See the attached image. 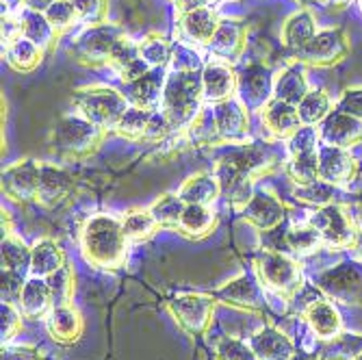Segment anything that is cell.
<instances>
[{
	"label": "cell",
	"instance_id": "cell-1",
	"mask_svg": "<svg viewBox=\"0 0 362 360\" xmlns=\"http://www.w3.org/2000/svg\"><path fill=\"white\" fill-rule=\"evenodd\" d=\"M81 254L85 263L98 269H119L126 263L128 239L124 235L122 219L98 213L85 219L81 228Z\"/></svg>",
	"mask_w": 362,
	"mask_h": 360
},
{
	"label": "cell",
	"instance_id": "cell-2",
	"mask_svg": "<svg viewBox=\"0 0 362 360\" xmlns=\"http://www.w3.org/2000/svg\"><path fill=\"white\" fill-rule=\"evenodd\" d=\"M202 70H174L168 74L158 111L165 115L172 130L189 126L202 111Z\"/></svg>",
	"mask_w": 362,
	"mask_h": 360
},
{
	"label": "cell",
	"instance_id": "cell-3",
	"mask_svg": "<svg viewBox=\"0 0 362 360\" xmlns=\"http://www.w3.org/2000/svg\"><path fill=\"white\" fill-rule=\"evenodd\" d=\"M107 137V130L98 128L93 122L83 117L78 111L65 113L50 128L48 146L63 158H87L91 156Z\"/></svg>",
	"mask_w": 362,
	"mask_h": 360
},
{
	"label": "cell",
	"instance_id": "cell-4",
	"mask_svg": "<svg viewBox=\"0 0 362 360\" xmlns=\"http://www.w3.org/2000/svg\"><path fill=\"white\" fill-rule=\"evenodd\" d=\"M72 105L83 117L93 122L98 128L107 130V133L115 130L117 122L130 107L128 98L122 91L107 85H91L72 91Z\"/></svg>",
	"mask_w": 362,
	"mask_h": 360
},
{
	"label": "cell",
	"instance_id": "cell-5",
	"mask_svg": "<svg viewBox=\"0 0 362 360\" xmlns=\"http://www.w3.org/2000/svg\"><path fill=\"white\" fill-rule=\"evenodd\" d=\"M254 272L262 289L274 291L278 298H284V300H291L295 293L302 289V282H304L298 260H293L291 256L276 252V250L260 252L254 260Z\"/></svg>",
	"mask_w": 362,
	"mask_h": 360
},
{
	"label": "cell",
	"instance_id": "cell-6",
	"mask_svg": "<svg viewBox=\"0 0 362 360\" xmlns=\"http://www.w3.org/2000/svg\"><path fill=\"white\" fill-rule=\"evenodd\" d=\"M124 35H126V33L115 24H107V22L93 24V26H87L81 35L74 40L70 52L78 63L89 65V68L109 65L111 52H113L115 44Z\"/></svg>",
	"mask_w": 362,
	"mask_h": 360
},
{
	"label": "cell",
	"instance_id": "cell-7",
	"mask_svg": "<svg viewBox=\"0 0 362 360\" xmlns=\"http://www.w3.org/2000/svg\"><path fill=\"white\" fill-rule=\"evenodd\" d=\"M215 302L213 293H180L168 300L165 306L189 337H202L211 325Z\"/></svg>",
	"mask_w": 362,
	"mask_h": 360
},
{
	"label": "cell",
	"instance_id": "cell-8",
	"mask_svg": "<svg viewBox=\"0 0 362 360\" xmlns=\"http://www.w3.org/2000/svg\"><path fill=\"white\" fill-rule=\"evenodd\" d=\"M347 54H349L347 33L339 26H330L317 30L313 42L293 59L302 65H313V68H332V65L341 63Z\"/></svg>",
	"mask_w": 362,
	"mask_h": 360
},
{
	"label": "cell",
	"instance_id": "cell-9",
	"mask_svg": "<svg viewBox=\"0 0 362 360\" xmlns=\"http://www.w3.org/2000/svg\"><path fill=\"white\" fill-rule=\"evenodd\" d=\"M250 109L239 100L217 103L211 107V120L215 128V141L217 144H243L250 133Z\"/></svg>",
	"mask_w": 362,
	"mask_h": 360
},
{
	"label": "cell",
	"instance_id": "cell-10",
	"mask_svg": "<svg viewBox=\"0 0 362 360\" xmlns=\"http://www.w3.org/2000/svg\"><path fill=\"white\" fill-rule=\"evenodd\" d=\"M308 221L319 231L323 245L349 248V245H354V241L358 237V231H356L351 217L339 204H325V207H321L315 215H310Z\"/></svg>",
	"mask_w": 362,
	"mask_h": 360
},
{
	"label": "cell",
	"instance_id": "cell-11",
	"mask_svg": "<svg viewBox=\"0 0 362 360\" xmlns=\"http://www.w3.org/2000/svg\"><path fill=\"white\" fill-rule=\"evenodd\" d=\"M115 133L130 141L141 139H163L172 133V126L160 111H146L139 107H128L115 126Z\"/></svg>",
	"mask_w": 362,
	"mask_h": 360
},
{
	"label": "cell",
	"instance_id": "cell-12",
	"mask_svg": "<svg viewBox=\"0 0 362 360\" xmlns=\"http://www.w3.org/2000/svg\"><path fill=\"white\" fill-rule=\"evenodd\" d=\"M42 163L35 158L16 161L3 172V193L13 202H30L37 200Z\"/></svg>",
	"mask_w": 362,
	"mask_h": 360
},
{
	"label": "cell",
	"instance_id": "cell-13",
	"mask_svg": "<svg viewBox=\"0 0 362 360\" xmlns=\"http://www.w3.org/2000/svg\"><path fill=\"white\" fill-rule=\"evenodd\" d=\"M219 163H226L254 180L276 168V154L262 144H237V148L219 158Z\"/></svg>",
	"mask_w": 362,
	"mask_h": 360
},
{
	"label": "cell",
	"instance_id": "cell-14",
	"mask_svg": "<svg viewBox=\"0 0 362 360\" xmlns=\"http://www.w3.org/2000/svg\"><path fill=\"white\" fill-rule=\"evenodd\" d=\"M239 89V74L233 70V65L213 59L204 63L202 68V91H204V103L217 105L223 100L235 98Z\"/></svg>",
	"mask_w": 362,
	"mask_h": 360
},
{
	"label": "cell",
	"instance_id": "cell-15",
	"mask_svg": "<svg viewBox=\"0 0 362 360\" xmlns=\"http://www.w3.org/2000/svg\"><path fill=\"white\" fill-rule=\"evenodd\" d=\"M262 284H256L247 274H241L213 291V298L226 306L258 313L265 308V296H262Z\"/></svg>",
	"mask_w": 362,
	"mask_h": 360
},
{
	"label": "cell",
	"instance_id": "cell-16",
	"mask_svg": "<svg viewBox=\"0 0 362 360\" xmlns=\"http://www.w3.org/2000/svg\"><path fill=\"white\" fill-rule=\"evenodd\" d=\"M274 79L272 72L265 68V65H258V63H252L247 68L239 74V89L237 93H241L239 100L247 107V109H260L265 107L269 98L274 93Z\"/></svg>",
	"mask_w": 362,
	"mask_h": 360
},
{
	"label": "cell",
	"instance_id": "cell-17",
	"mask_svg": "<svg viewBox=\"0 0 362 360\" xmlns=\"http://www.w3.org/2000/svg\"><path fill=\"white\" fill-rule=\"evenodd\" d=\"M165 68H152L144 76L124 83V95L128 98L130 107H139L146 111H158L163 87H165Z\"/></svg>",
	"mask_w": 362,
	"mask_h": 360
},
{
	"label": "cell",
	"instance_id": "cell-18",
	"mask_svg": "<svg viewBox=\"0 0 362 360\" xmlns=\"http://www.w3.org/2000/svg\"><path fill=\"white\" fill-rule=\"evenodd\" d=\"M319 139L323 146L349 148L362 141V120L343 113L334 107V111L319 124Z\"/></svg>",
	"mask_w": 362,
	"mask_h": 360
},
{
	"label": "cell",
	"instance_id": "cell-19",
	"mask_svg": "<svg viewBox=\"0 0 362 360\" xmlns=\"http://www.w3.org/2000/svg\"><path fill=\"white\" fill-rule=\"evenodd\" d=\"M241 213L252 226L258 228V231L269 233L284 221L286 207L282 204V200L276 193L262 189V191H254L252 200L247 202V207Z\"/></svg>",
	"mask_w": 362,
	"mask_h": 360
},
{
	"label": "cell",
	"instance_id": "cell-20",
	"mask_svg": "<svg viewBox=\"0 0 362 360\" xmlns=\"http://www.w3.org/2000/svg\"><path fill=\"white\" fill-rule=\"evenodd\" d=\"M358 174V163L347 148L319 146V180L330 185H345Z\"/></svg>",
	"mask_w": 362,
	"mask_h": 360
},
{
	"label": "cell",
	"instance_id": "cell-21",
	"mask_svg": "<svg viewBox=\"0 0 362 360\" xmlns=\"http://www.w3.org/2000/svg\"><path fill=\"white\" fill-rule=\"evenodd\" d=\"M74 189V176L70 170L57 163H42V174H40V189H37V200L46 209L59 207Z\"/></svg>",
	"mask_w": 362,
	"mask_h": 360
},
{
	"label": "cell",
	"instance_id": "cell-22",
	"mask_svg": "<svg viewBox=\"0 0 362 360\" xmlns=\"http://www.w3.org/2000/svg\"><path fill=\"white\" fill-rule=\"evenodd\" d=\"M247 46V28L239 20H221L219 28L215 33L213 42L209 44V50L219 61H237L245 52Z\"/></svg>",
	"mask_w": 362,
	"mask_h": 360
},
{
	"label": "cell",
	"instance_id": "cell-23",
	"mask_svg": "<svg viewBox=\"0 0 362 360\" xmlns=\"http://www.w3.org/2000/svg\"><path fill=\"white\" fill-rule=\"evenodd\" d=\"M221 18L217 16V11L213 7H202V9H195L189 13H182L178 18L180 24V33L182 37L187 40V44L193 46H206L213 42L215 33L219 28Z\"/></svg>",
	"mask_w": 362,
	"mask_h": 360
},
{
	"label": "cell",
	"instance_id": "cell-24",
	"mask_svg": "<svg viewBox=\"0 0 362 360\" xmlns=\"http://www.w3.org/2000/svg\"><path fill=\"white\" fill-rule=\"evenodd\" d=\"M46 330L57 343L72 345L81 339L85 330V321L78 308H74L72 304L52 306L50 313L46 315Z\"/></svg>",
	"mask_w": 362,
	"mask_h": 360
},
{
	"label": "cell",
	"instance_id": "cell-25",
	"mask_svg": "<svg viewBox=\"0 0 362 360\" xmlns=\"http://www.w3.org/2000/svg\"><path fill=\"white\" fill-rule=\"evenodd\" d=\"M260 117H262V126H265L276 139H288L304 126L300 120L298 107L276 100V98L262 107Z\"/></svg>",
	"mask_w": 362,
	"mask_h": 360
},
{
	"label": "cell",
	"instance_id": "cell-26",
	"mask_svg": "<svg viewBox=\"0 0 362 360\" xmlns=\"http://www.w3.org/2000/svg\"><path fill=\"white\" fill-rule=\"evenodd\" d=\"M315 35H317V20L308 9H300V11L291 13L284 20L282 30H280L282 46L288 50L291 57H295L300 50H304L313 42Z\"/></svg>",
	"mask_w": 362,
	"mask_h": 360
},
{
	"label": "cell",
	"instance_id": "cell-27",
	"mask_svg": "<svg viewBox=\"0 0 362 360\" xmlns=\"http://www.w3.org/2000/svg\"><path fill=\"white\" fill-rule=\"evenodd\" d=\"M252 349L256 352L258 360H293L295 345L291 339L280 332L276 325H262L250 339Z\"/></svg>",
	"mask_w": 362,
	"mask_h": 360
},
{
	"label": "cell",
	"instance_id": "cell-28",
	"mask_svg": "<svg viewBox=\"0 0 362 360\" xmlns=\"http://www.w3.org/2000/svg\"><path fill=\"white\" fill-rule=\"evenodd\" d=\"M215 176L219 180L221 195L228 200V204H233L235 209L243 211L254 195V180L247 178L245 174L237 172L235 168L226 166V163H217Z\"/></svg>",
	"mask_w": 362,
	"mask_h": 360
},
{
	"label": "cell",
	"instance_id": "cell-29",
	"mask_svg": "<svg viewBox=\"0 0 362 360\" xmlns=\"http://www.w3.org/2000/svg\"><path fill=\"white\" fill-rule=\"evenodd\" d=\"M18 22H20V30L22 35L28 37L30 42H35L42 50H52L57 40L61 37L59 33L50 26V22L46 20L44 11H35L28 7H20L18 11H13Z\"/></svg>",
	"mask_w": 362,
	"mask_h": 360
},
{
	"label": "cell",
	"instance_id": "cell-30",
	"mask_svg": "<svg viewBox=\"0 0 362 360\" xmlns=\"http://www.w3.org/2000/svg\"><path fill=\"white\" fill-rule=\"evenodd\" d=\"M308 91L310 89H308L304 65L298 63V61L288 63L286 68L274 79V98H276V100H282V103L298 107Z\"/></svg>",
	"mask_w": 362,
	"mask_h": 360
},
{
	"label": "cell",
	"instance_id": "cell-31",
	"mask_svg": "<svg viewBox=\"0 0 362 360\" xmlns=\"http://www.w3.org/2000/svg\"><path fill=\"white\" fill-rule=\"evenodd\" d=\"M304 319H306V323L313 328V332L319 339H323V341H330V339L339 337L341 335V328H343V321H341L339 310L334 308L332 302H327V300H315V302H310L304 308Z\"/></svg>",
	"mask_w": 362,
	"mask_h": 360
},
{
	"label": "cell",
	"instance_id": "cell-32",
	"mask_svg": "<svg viewBox=\"0 0 362 360\" xmlns=\"http://www.w3.org/2000/svg\"><path fill=\"white\" fill-rule=\"evenodd\" d=\"M18 308L22 310L24 317H46L52 308V296H50V286L46 278H35L30 276L18 298Z\"/></svg>",
	"mask_w": 362,
	"mask_h": 360
},
{
	"label": "cell",
	"instance_id": "cell-33",
	"mask_svg": "<svg viewBox=\"0 0 362 360\" xmlns=\"http://www.w3.org/2000/svg\"><path fill=\"white\" fill-rule=\"evenodd\" d=\"M3 52H5V61L9 68L20 74H28L33 70H37L44 61V54H46V50H42L35 42H30L24 35L16 37L11 44H7L3 48Z\"/></svg>",
	"mask_w": 362,
	"mask_h": 360
},
{
	"label": "cell",
	"instance_id": "cell-34",
	"mask_svg": "<svg viewBox=\"0 0 362 360\" xmlns=\"http://www.w3.org/2000/svg\"><path fill=\"white\" fill-rule=\"evenodd\" d=\"M178 195L187 202V204H204V207H211L219 195H221V187H219V180L213 174L209 172H197L193 176H189L182 187L178 189Z\"/></svg>",
	"mask_w": 362,
	"mask_h": 360
},
{
	"label": "cell",
	"instance_id": "cell-35",
	"mask_svg": "<svg viewBox=\"0 0 362 360\" xmlns=\"http://www.w3.org/2000/svg\"><path fill=\"white\" fill-rule=\"evenodd\" d=\"M65 265V254L52 239H42L30 248V276L48 278Z\"/></svg>",
	"mask_w": 362,
	"mask_h": 360
},
{
	"label": "cell",
	"instance_id": "cell-36",
	"mask_svg": "<svg viewBox=\"0 0 362 360\" xmlns=\"http://www.w3.org/2000/svg\"><path fill=\"white\" fill-rule=\"evenodd\" d=\"M215 226H217V217L211 211V207L187 204L182 215H180L178 231L191 239H204L215 231Z\"/></svg>",
	"mask_w": 362,
	"mask_h": 360
},
{
	"label": "cell",
	"instance_id": "cell-37",
	"mask_svg": "<svg viewBox=\"0 0 362 360\" xmlns=\"http://www.w3.org/2000/svg\"><path fill=\"white\" fill-rule=\"evenodd\" d=\"M358 276L349 269H337V272H327L321 278V286L334 298L345 300V304H362V284H351Z\"/></svg>",
	"mask_w": 362,
	"mask_h": 360
},
{
	"label": "cell",
	"instance_id": "cell-38",
	"mask_svg": "<svg viewBox=\"0 0 362 360\" xmlns=\"http://www.w3.org/2000/svg\"><path fill=\"white\" fill-rule=\"evenodd\" d=\"M122 226H124L126 239L133 241V243L148 241L150 237H154V233L160 228L150 209H130L122 217Z\"/></svg>",
	"mask_w": 362,
	"mask_h": 360
},
{
	"label": "cell",
	"instance_id": "cell-39",
	"mask_svg": "<svg viewBox=\"0 0 362 360\" xmlns=\"http://www.w3.org/2000/svg\"><path fill=\"white\" fill-rule=\"evenodd\" d=\"M332 98L325 89H310L302 103L298 105L300 111V120L304 126H319L327 115L332 113Z\"/></svg>",
	"mask_w": 362,
	"mask_h": 360
},
{
	"label": "cell",
	"instance_id": "cell-40",
	"mask_svg": "<svg viewBox=\"0 0 362 360\" xmlns=\"http://www.w3.org/2000/svg\"><path fill=\"white\" fill-rule=\"evenodd\" d=\"M24 269H30V248L16 235H3V272L22 276Z\"/></svg>",
	"mask_w": 362,
	"mask_h": 360
},
{
	"label": "cell",
	"instance_id": "cell-41",
	"mask_svg": "<svg viewBox=\"0 0 362 360\" xmlns=\"http://www.w3.org/2000/svg\"><path fill=\"white\" fill-rule=\"evenodd\" d=\"M286 174L298 187L319 180V150L291 154V158L286 163Z\"/></svg>",
	"mask_w": 362,
	"mask_h": 360
},
{
	"label": "cell",
	"instance_id": "cell-42",
	"mask_svg": "<svg viewBox=\"0 0 362 360\" xmlns=\"http://www.w3.org/2000/svg\"><path fill=\"white\" fill-rule=\"evenodd\" d=\"M284 243L288 245V250L298 256H306L313 254L323 241L317 228L308 221V223H300V226H293L288 228V233L284 235Z\"/></svg>",
	"mask_w": 362,
	"mask_h": 360
},
{
	"label": "cell",
	"instance_id": "cell-43",
	"mask_svg": "<svg viewBox=\"0 0 362 360\" xmlns=\"http://www.w3.org/2000/svg\"><path fill=\"white\" fill-rule=\"evenodd\" d=\"M141 59L150 65V68H165L172 61L174 46L168 42V37H163L160 33H150L139 42Z\"/></svg>",
	"mask_w": 362,
	"mask_h": 360
},
{
	"label": "cell",
	"instance_id": "cell-44",
	"mask_svg": "<svg viewBox=\"0 0 362 360\" xmlns=\"http://www.w3.org/2000/svg\"><path fill=\"white\" fill-rule=\"evenodd\" d=\"M185 207H187V202L180 198L178 193H163L160 198L150 207V211H152L154 219L158 221V226L178 228Z\"/></svg>",
	"mask_w": 362,
	"mask_h": 360
},
{
	"label": "cell",
	"instance_id": "cell-45",
	"mask_svg": "<svg viewBox=\"0 0 362 360\" xmlns=\"http://www.w3.org/2000/svg\"><path fill=\"white\" fill-rule=\"evenodd\" d=\"M74 269L65 263L59 272L46 278L50 286V296H52V306H63V304H72L74 298Z\"/></svg>",
	"mask_w": 362,
	"mask_h": 360
},
{
	"label": "cell",
	"instance_id": "cell-46",
	"mask_svg": "<svg viewBox=\"0 0 362 360\" xmlns=\"http://www.w3.org/2000/svg\"><path fill=\"white\" fill-rule=\"evenodd\" d=\"M44 16L46 20L50 22V26L63 35L65 30H70L76 22H78V16H76V9L70 0H54L50 3L46 9H44Z\"/></svg>",
	"mask_w": 362,
	"mask_h": 360
},
{
	"label": "cell",
	"instance_id": "cell-47",
	"mask_svg": "<svg viewBox=\"0 0 362 360\" xmlns=\"http://www.w3.org/2000/svg\"><path fill=\"white\" fill-rule=\"evenodd\" d=\"M295 200L306 202V204H315V207H325V204H332L334 198V185L325 182V180H315L310 185H302L293 191Z\"/></svg>",
	"mask_w": 362,
	"mask_h": 360
},
{
	"label": "cell",
	"instance_id": "cell-48",
	"mask_svg": "<svg viewBox=\"0 0 362 360\" xmlns=\"http://www.w3.org/2000/svg\"><path fill=\"white\" fill-rule=\"evenodd\" d=\"M215 358L217 360H258L252 345L237 337H221L215 345Z\"/></svg>",
	"mask_w": 362,
	"mask_h": 360
},
{
	"label": "cell",
	"instance_id": "cell-49",
	"mask_svg": "<svg viewBox=\"0 0 362 360\" xmlns=\"http://www.w3.org/2000/svg\"><path fill=\"white\" fill-rule=\"evenodd\" d=\"M76 9L78 22L85 26L103 24L109 11V0H70Z\"/></svg>",
	"mask_w": 362,
	"mask_h": 360
},
{
	"label": "cell",
	"instance_id": "cell-50",
	"mask_svg": "<svg viewBox=\"0 0 362 360\" xmlns=\"http://www.w3.org/2000/svg\"><path fill=\"white\" fill-rule=\"evenodd\" d=\"M22 328V310L13 306V302H3L0 306V337L3 345H9V341L20 332Z\"/></svg>",
	"mask_w": 362,
	"mask_h": 360
},
{
	"label": "cell",
	"instance_id": "cell-51",
	"mask_svg": "<svg viewBox=\"0 0 362 360\" xmlns=\"http://www.w3.org/2000/svg\"><path fill=\"white\" fill-rule=\"evenodd\" d=\"M337 109L343 111V113H349L358 120H362V87H354V89H347L341 100L337 103Z\"/></svg>",
	"mask_w": 362,
	"mask_h": 360
},
{
	"label": "cell",
	"instance_id": "cell-52",
	"mask_svg": "<svg viewBox=\"0 0 362 360\" xmlns=\"http://www.w3.org/2000/svg\"><path fill=\"white\" fill-rule=\"evenodd\" d=\"M3 360H40V354L30 345H3Z\"/></svg>",
	"mask_w": 362,
	"mask_h": 360
},
{
	"label": "cell",
	"instance_id": "cell-53",
	"mask_svg": "<svg viewBox=\"0 0 362 360\" xmlns=\"http://www.w3.org/2000/svg\"><path fill=\"white\" fill-rule=\"evenodd\" d=\"M176 3V9L178 13H189V11H195V9H202V7H211L213 0H174Z\"/></svg>",
	"mask_w": 362,
	"mask_h": 360
},
{
	"label": "cell",
	"instance_id": "cell-54",
	"mask_svg": "<svg viewBox=\"0 0 362 360\" xmlns=\"http://www.w3.org/2000/svg\"><path fill=\"white\" fill-rule=\"evenodd\" d=\"M50 3H54V0H24V7L35 9V11H44Z\"/></svg>",
	"mask_w": 362,
	"mask_h": 360
},
{
	"label": "cell",
	"instance_id": "cell-55",
	"mask_svg": "<svg viewBox=\"0 0 362 360\" xmlns=\"http://www.w3.org/2000/svg\"><path fill=\"white\" fill-rule=\"evenodd\" d=\"M354 248L358 250V254H360V258H362V233H358V237H356V241H354Z\"/></svg>",
	"mask_w": 362,
	"mask_h": 360
},
{
	"label": "cell",
	"instance_id": "cell-56",
	"mask_svg": "<svg viewBox=\"0 0 362 360\" xmlns=\"http://www.w3.org/2000/svg\"><path fill=\"white\" fill-rule=\"evenodd\" d=\"M354 360H362V354H358V356H356Z\"/></svg>",
	"mask_w": 362,
	"mask_h": 360
},
{
	"label": "cell",
	"instance_id": "cell-57",
	"mask_svg": "<svg viewBox=\"0 0 362 360\" xmlns=\"http://www.w3.org/2000/svg\"><path fill=\"white\" fill-rule=\"evenodd\" d=\"M358 5H360V11H362V0H358Z\"/></svg>",
	"mask_w": 362,
	"mask_h": 360
}]
</instances>
